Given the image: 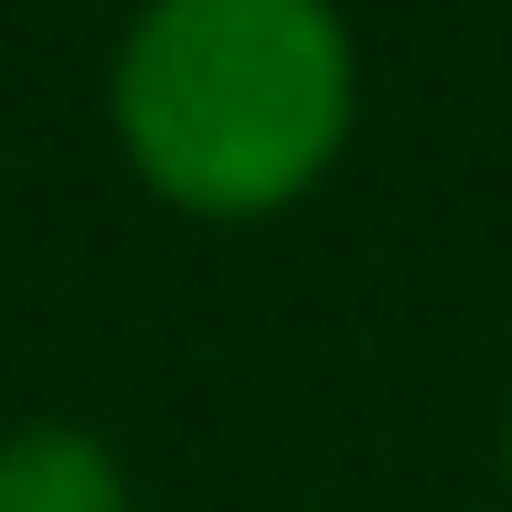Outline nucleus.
Instances as JSON below:
<instances>
[{"label": "nucleus", "instance_id": "obj_1", "mask_svg": "<svg viewBox=\"0 0 512 512\" xmlns=\"http://www.w3.org/2000/svg\"><path fill=\"white\" fill-rule=\"evenodd\" d=\"M352 128V32L331 0H150L118 43V139L192 214H267Z\"/></svg>", "mask_w": 512, "mask_h": 512}, {"label": "nucleus", "instance_id": "obj_2", "mask_svg": "<svg viewBox=\"0 0 512 512\" xmlns=\"http://www.w3.org/2000/svg\"><path fill=\"white\" fill-rule=\"evenodd\" d=\"M0 512H128V480L86 427H22L0 438Z\"/></svg>", "mask_w": 512, "mask_h": 512}]
</instances>
